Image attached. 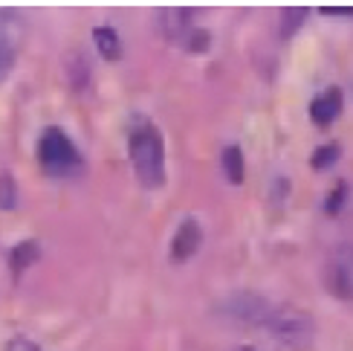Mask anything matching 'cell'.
<instances>
[{"label":"cell","instance_id":"obj_3","mask_svg":"<svg viewBox=\"0 0 353 351\" xmlns=\"http://www.w3.org/2000/svg\"><path fill=\"white\" fill-rule=\"evenodd\" d=\"M38 160L50 174H70L81 166L79 151L72 140L58 128H47V134L38 142Z\"/></svg>","mask_w":353,"mask_h":351},{"label":"cell","instance_id":"obj_15","mask_svg":"<svg viewBox=\"0 0 353 351\" xmlns=\"http://www.w3.org/2000/svg\"><path fill=\"white\" fill-rule=\"evenodd\" d=\"M345 195H347V186L345 183H339L330 192V200H327V212L330 215H336V212H339V207H345Z\"/></svg>","mask_w":353,"mask_h":351},{"label":"cell","instance_id":"obj_8","mask_svg":"<svg viewBox=\"0 0 353 351\" xmlns=\"http://www.w3.org/2000/svg\"><path fill=\"white\" fill-rule=\"evenodd\" d=\"M93 38H96V47L99 53L116 61V58H122V44H119V35H116V29L110 26H96L93 29Z\"/></svg>","mask_w":353,"mask_h":351},{"label":"cell","instance_id":"obj_17","mask_svg":"<svg viewBox=\"0 0 353 351\" xmlns=\"http://www.w3.org/2000/svg\"><path fill=\"white\" fill-rule=\"evenodd\" d=\"M12 61H14V53H12L9 47H0V82H3V79L9 76Z\"/></svg>","mask_w":353,"mask_h":351},{"label":"cell","instance_id":"obj_16","mask_svg":"<svg viewBox=\"0 0 353 351\" xmlns=\"http://www.w3.org/2000/svg\"><path fill=\"white\" fill-rule=\"evenodd\" d=\"M3 351H41V348H38L32 340H26V337H14V340L6 343Z\"/></svg>","mask_w":353,"mask_h":351},{"label":"cell","instance_id":"obj_11","mask_svg":"<svg viewBox=\"0 0 353 351\" xmlns=\"http://www.w3.org/2000/svg\"><path fill=\"white\" fill-rule=\"evenodd\" d=\"M21 32H23L21 18H14L9 12H0V47H9V38H14V35L21 38Z\"/></svg>","mask_w":353,"mask_h":351},{"label":"cell","instance_id":"obj_14","mask_svg":"<svg viewBox=\"0 0 353 351\" xmlns=\"http://www.w3.org/2000/svg\"><path fill=\"white\" fill-rule=\"evenodd\" d=\"M336 157H339V145H325V149H319L310 160L313 169H327L330 163H336Z\"/></svg>","mask_w":353,"mask_h":351},{"label":"cell","instance_id":"obj_13","mask_svg":"<svg viewBox=\"0 0 353 351\" xmlns=\"http://www.w3.org/2000/svg\"><path fill=\"white\" fill-rule=\"evenodd\" d=\"M18 203V189H14V180L9 174L0 178V209H12Z\"/></svg>","mask_w":353,"mask_h":351},{"label":"cell","instance_id":"obj_2","mask_svg":"<svg viewBox=\"0 0 353 351\" xmlns=\"http://www.w3.org/2000/svg\"><path fill=\"white\" fill-rule=\"evenodd\" d=\"M263 328L272 334L275 343H281L287 348H307L316 337L313 319L304 311H292V308H275Z\"/></svg>","mask_w":353,"mask_h":351},{"label":"cell","instance_id":"obj_9","mask_svg":"<svg viewBox=\"0 0 353 351\" xmlns=\"http://www.w3.org/2000/svg\"><path fill=\"white\" fill-rule=\"evenodd\" d=\"M38 256H41V250H38V244L35 241H23V244H18L12 250V270L14 273H21V270H26L32 261H38Z\"/></svg>","mask_w":353,"mask_h":351},{"label":"cell","instance_id":"obj_19","mask_svg":"<svg viewBox=\"0 0 353 351\" xmlns=\"http://www.w3.org/2000/svg\"><path fill=\"white\" fill-rule=\"evenodd\" d=\"M238 351H258V348H252V345H243V348H238Z\"/></svg>","mask_w":353,"mask_h":351},{"label":"cell","instance_id":"obj_12","mask_svg":"<svg viewBox=\"0 0 353 351\" xmlns=\"http://www.w3.org/2000/svg\"><path fill=\"white\" fill-rule=\"evenodd\" d=\"M304 18H307V9H284L281 12V38H290L304 23Z\"/></svg>","mask_w":353,"mask_h":351},{"label":"cell","instance_id":"obj_4","mask_svg":"<svg viewBox=\"0 0 353 351\" xmlns=\"http://www.w3.org/2000/svg\"><path fill=\"white\" fill-rule=\"evenodd\" d=\"M272 311H275V305L270 299L249 294V290L232 294L229 299H223V305H220V316L232 319V323H241V325H255V328L267 325Z\"/></svg>","mask_w":353,"mask_h":351},{"label":"cell","instance_id":"obj_7","mask_svg":"<svg viewBox=\"0 0 353 351\" xmlns=\"http://www.w3.org/2000/svg\"><path fill=\"white\" fill-rule=\"evenodd\" d=\"M342 111V93L336 91V87H330V91H325L321 96L313 99V105H310V120L316 125H330L336 116H339Z\"/></svg>","mask_w":353,"mask_h":351},{"label":"cell","instance_id":"obj_10","mask_svg":"<svg viewBox=\"0 0 353 351\" xmlns=\"http://www.w3.org/2000/svg\"><path fill=\"white\" fill-rule=\"evenodd\" d=\"M223 171H226V178L232 183L243 180V154H241L238 145H229V149L223 151Z\"/></svg>","mask_w":353,"mask_h":351},{"label":"cell","instance_id":"obj_6","mask_svg":"<svg viewBox=\"0 0 353 351\" xmlns=\"http://www.w3.org/2000/svg\"><path fill=\"white\" fill-rule=\"evenodd\" d=\"M203 244V229L200 224L194 221V218H185V221L180 224V229H176L174 236V244H171V258L174 261H185L197 253V247Z\"/></svg>","mask_w":353,"mask_h":351},{"label":"cell","instance_id":"obj_1","mask_svg":"<svg viewBox=\"0 0 353 351\" xmlns=\"http://www.w3.org/2000/svg\"><path fill=\"white\" fill-rule=\"evenodd\" d=\"M128 149H130V163H134L142 186L159 189L165 183V145L154 122L137 120L130 125Z\"/></svg>","mask_w":353,"mask_h":351},{"label":"cell","instance_id":"obj_5","mask_svg":"<svg viewBox=\"0 0 353 351\" xmlns=\"http://www.w3.org/2000/svg\"><path fill=\"white\" fill-rule=\"evenodd\" d=\"M325 282L333 296L353 299V244H342L330 253L325 267Z\"/></svg>","mask_w":353,"mask_h":351},{"label":"cell","instance_id":"obj_18","mask_svg":"<svg viewBox=\"0 0 353 351\" xmlns=\"http://www.w3.org/2000/svg\"><path fill=\"white\" fill-rule=\"evenodd\" d=\"M319 12H325V15H353V6H321Z\"/></svg>","mask_w":353,"mask_h":351}]
</instances>
